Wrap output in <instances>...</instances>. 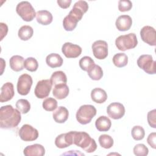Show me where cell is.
Listing matches in <instances>:
<instances>
[{
	"mask_svg": "<svg viewBox=\"0 0 156 156\" xmlns=\"http://www.w3.org/2000/svg\"><path fill=\"white\" fill-rule=\"evenodd\" d=\"M21 120V112L11 105L2 106L0 108V127L4 129L16 127Z\"/></svg>",
	"mask_w": 156,
	"mask_h": 156,
	"instance_id": "obj_1",
	"label": "cell"
},
{
	"mask_svg": "<svg viewBox=\"0 0 156 156\" xmlns=\"http://www.w3.org/2000/svg\"><path fill=\"white\" fill-rule=\"evenodd\" d=\"M73 144L88 153L94 152L97 149L95 140L85 132L73 131Z\"/></svg>",
	"mask_w": 156,
	"mask_h": 156,
	"instance_id": "obj_2",
	"label": "cell"
},
{
	"mask_svg": "<svg viewBox=\"0 0 156 156\" xmlns=\"http://www.w3.org/2000/svg\"><path fill=\"white\" fill-rule=\"evenodd\" d=\"M138 44V40L134 33H129L126 35H122L116 38L115 40V45L116 48L121 51L131 49L136 46Z\"/></svg>",
	"mask_w": 156,
	"mask_h": 156,
	"instance_id": "obj_3",
	"label": "cell"
},
{
	"mask_svg": "<svg viewBox=\"0 0 156 156\" xmlns=\"http://www.w3.org/2000/svg\"><path fill=\"white\" fill-rule=\"evenodd\" d=\"M96 115V109L92 105H81L76 112L77 121L81 124L85 125L90 123Z\"/></svg>",
	"mask_w": 156,
	"mask_h": 156,
	"instance_id": "obj_4",
	"label": "cell"
},
{
	"mask_svg": "<svg viewBox=\"0 0 156 156\" xmlns=\"http://www.w3.org/2000/svg\"><path fill=\"white\" fill-rule=\"evenodd\" d=\"M16 13L25 21L29 22L34 20L36 16L34 8L28 1L19 2L16 7Z\"/></svg>",
	"mask_w": 156,
	"mask_h": 156,
	"instance_id": "obj_5",
	"label": "cell"
},
{
	"mask_svg": "<svg viewBox=\"0 0 156 156\" xmlns=\"http://www.w3.org/2000/svg\"><path fill=\"white\" fill-rule=\"evenodd\" d=\"M138 67L149 74H155L156 62L153 60L151 55L144 54L139 57L137 60Z\"/></svg>",
	"mask_w": 156,
	"mask_h": 156,
	"instance_id": "obj_6",
	"label": "cell"
},
{
	"mask_svg": "<svg viewBox=\"0 0 156 156\" xmlns=\"http://www.w3.org/2000/svg\"><path fill=\"white\" fill-rule=\"evenodd\" d=\"M33 83L32 77L27 74H21L18 80L17 91L18 93L22 95L26 96L29 93Z\"/></svg>",
	"mask_w": 156,
	"mask_h": 156,
	"instance_id": "obj_7",
	"label": "cell"
},
{
	"mask_svg": "<svg viewBox=\"0 0 156 156\" xmlns=\"http://www.w3.org/2000/svg\"><path fill=\"white\" fill-rule=\"evenodd\" d=\"M52 84L50 79H43L38 81L35 88V95L39 99L47 98L51 90Z\"/></svg>",
	"mask_w": 156,
	"mask_h": 156,
	"instance_id": "obj_8",
	"label": "cell"
},
{
	"mask_svg": "<svg viewBox=\"0 0 156 156\" xmlns=\"http://www.w3.org/2000/svg\"><path fill=\"white\" fill-rule=\"evenodd\" d=\"M18 135L20 138L24 141H32L38 138V132L32 126L26 124L20 128Z\"/></svg>",
	"mask_w": 156,
	"mask_h": 156,
	"instance_id": "obj_9",
	"label": "cell"
},
{
	"mask_svg": "<svg viewBox=\"0 0 156 156\" xmlns=\"http://www.w3.org/2000/svg\"><path fill=\"white\" fill-rule=\"evenodd\" d=\"M94 56L99 59L105 58L108 55V44L105 41L97 40L94 41L91 46Z\"/></svg>",
	"mask_w": 156,
	"mask_h": 156,
	"instance_id": "obj_10",
	"label": "cell"
},
{
	"mask_svg": "<svg viewBox=\"0 0 156 156\" xmlns=\"http://www.w3.org/2000/svg\"><path fill=\"white\" fill-rule=\"evenodd\" d=\"M141 40L150 46L156 45V32L154 27L150 26H144L140 30Z\"/></svg>",
	"mask_w": 156,
	"mask_h": 156,
	"instance_id": "obj_11",
	"label": "cell"
},
{
	"mask_svg": "<svg viewBox=\"0 0 156 156\" xmlns=\"http://www.w3.org/2000/svg\"><path fill=\"white\" fill-rule=\"evenodd\" d=\"M107 113L113 119L122 118L125 114L124 106L119 102H112L107 107Z\"/></svg>",
	"mask_w": 156,
	"mask_h": 156,
	"instance_id": "obj_12",
	"label": "cell"
},
{
	"mask_svg": "<svg viewBox=\"0 0 156 156\" xmlns=\"http://www.w3.org/2000/svg\"><path fill=\"white\" fill-rule=\"evenodd\" d=\"M62 52L67 58H76L81 54L82 48L79 45L66 42L62 47Z\"/></svg>",
	"mask_w": 156,
	"mask_h": 156,
	"instance_id": "obj_13",
	"label": "cell"
},
{
	"mask_svg": "<svg viewBox=\"0 0 156 156\" xmlns=\"http://www.w3.org/2000/svg\"><path fill=\"white\" fill-rule=\"evenodd\" d=\"M55 144L60 149H63L73 144V131L58 135L55 140Z\"/></svg>",
	"mask_w": 156,
	"mask_h": 156,
	"instance_id": "obj_14",
	"label": "cell"
},
{
	"mask_svg": "<svg viewBox=\"0 0 156 156\" xmlns=\"http://www.w3.org/2000/svg\"><path fill=\"white\" fill-rule=\"evenodd\" d=\"M14 87L12 83L6 82L1 88L0 102H5L11 100L14 96Z\"/></svg>",
	"mask_w": 156,
	"mask_h": 156,
	"instance_id": "obj_15",
	"label": "cell"
},
{
	"mask_svg": "<svg viewBox=\"0 0 156 156\" xmlns=\"http://www.w3.org/2000/svg\"><path fill=\"white\" fill-rule=\"evenodd\" d=\"M132 24V18L127 15H123L118 16L115 22L116 27L119 31H127L129 30Z\"/></svg>",
	"mask_w": 156,
	"mask_h": 156,
	"instance_id": "obj_16",
	"label": "cell"
},
{
	"mask_svg": "<svg viewBox=\"0 0 156 156\" xmlns=\"http://www.w3.org/2000/svg\"><path fill=\"white\" fill-rule=\"evenodd\" d=\"M23 153L26 156H43L45 154V149L41 144H34L26 147Z\"/></svg>",
	"mask_w": 156,
	"mask_h": 156,
	"instance_id": "obj_17",
	"label": "cell"
},
{
	"mask_svg": "<svg viewBox=\"0 0 156 156\" xmlns=\"http://www.w3.org/2000/svg\"><path fill=\"white\" fill-rule=\"evenodd\" d=\"M69 90L66 83H62L54 86L52 90V94L58 99H63L69 94Z\"/></svg>",
	"mask_w": 156,
	"mask_h": 156,
	"instance_id": "obj_18",
	"label": "cell"
},
{
	"mask_svg": "<svg viewBox=\"0 0 156 156\" xmlns=\"http://www.w3.org/2000/svg\"><path fill=\"white\" fill-rule=\"evenodd\" d=\"M52 116L56 122L64 123L68 118L69 112L66 107L60 106L53 112Z\"/></svg>",
	"mask_w": 156,
	"mask_h": 156,
	"instance_id": "obj_19",
	"label": "cell"
},
{
	"mask_svg": "<svg viewBox=\"0 0 156 156\" xmlns=\"http://www.w3.org/2000/svg\"><path fill=\"white\" fill-rule=\"evenodd\" d=\"M36 19L39 24L46 26L52 23L53 17L50 12L43 10H39L36 13Z\"/></svg>",
	"mask_w": 156,
	"mask_h": 156,
	"instance_id": "obj_20",
	"label": "cell"
},
{
	"mask_svg": "<svg viewBox=\"0 0 156 156\" xmlns=\"http://www.w3.org/2000/svg\"><path fill=\"white\" fill-rule=\"evenodd\" d=\"M91 99L96 103L102 104L107 99V94L105 91L101 88H95L91 92Z\"/></svg>",
	"mask_w": 156,
	"mask_h": 156,
	"instance_id": "obj_21",
	"label": "cell"
},
{
	"mask_svg": "<svg viewBox=\"0 0 156 156\" xmlns=\"http://www.w3.org/2000/svg\"><path fill=\"white\" fill-rule=\"evenodd\" d=\"M63 60L62 57L56 53H51L47 55L46 58V64L52 68L60 67L62 65Z\"/></svg>",
	"mask_w": 156,
	"mask_h": 156,
	"instance_id": "obj_22",
	"label": "cell"
},
{
	"mask_svg": "<svg viewBox=\"0 0 156 156\" xmlns=\"http://www.w3.org/2000/svg\"><path fill=\"white\" fill-rule=\"evenodd\" d=\"M112 126L110 119L105 116H99L95 121V126L96 129L100 132L108 131Z\"/></svg>",
	"mask_w": 156,
	"mask_h": 156,
	"instance_id": "obj_23",
	"label": "cell"
},
{
	"mask_svg": "<svg viewBox=\"0 0 156 156\" xmlns=\"http://www.w3.org/2000/svg\"><path fill=\"white\" fill-rule=\"evenodd\" d=\"M24 58L22 56L18 55L12 56L9 60V65L10 68L16 72L22 71L24 69Z\"/></svg>",
	"mask_w": 156,
	"mask_h": 156,
	"instance_id": "obj_24",
	"label": "cell"
},
{
	"mask_svg": "<svg viewBox=\"0 0 156 156\" xmlns=\"http://www.w3.org/2000/svg\"><path fill=\"white\" fill-rule=\"evenodd\" d=\"M79 21L71 14L68 13L63 20V26L65 30L72 31L77 26Z\"/></svg>",
	"mask_w": 156,
	"mask_h": 156,
	"instance_id": "obj_25",
	"label": "cell"
},
{
	"mask_svg": "<svg viewBox=\"0 0 156 156\" xmlns=\"http://www.w3.org/2000/svg\"><path fill=\"white\" fill-rule=\"evenodd\" d=\"M50 80L52 85L55 86L58 84L66 83L67 77L64 72L62 71H57L52 74Z\"/></svg>",
	"mask_w": 156,
	"mask_h": 156,
	"instance_id": "obj_26",
	"label": "cell"
},
{
	"mask_svg": "<svg viewBox=\"0 0 156 156\" xmlns=\"http://www.w3.org/2000/svg\"><path fill=\"white\" fill-rule=\"evenodd\" d=\"M34 34L33 28L28 25H24L21 26L18 30V37L23 41H27L29 40Z\"/></svg>",
	"mask_w": 156,
	"mask_h": 156,
	"instance_id": "obj_27",
	"label": "cell"
},
{
	"mask_svg": "<svg viewBox=\"0 0 156 156\" xmlns=\"http://www.w3.org/2000/svg\"><path fill=\"white\" fill-rule=\"evenodd\" d=\"M113 64L118 68H122L127 65L128 63V57L124 53H117L113 57Z\"/></svg>",
	"mask_w": 156,
	"mask_h": 156,
	"instance_id": "obj_28",
	"label": "cell"
},
{
	"mask_svg": "<svg viewBox=\"0 0 156 156\" xmlns=\"http://www.w3.org/2000/svg\"><path fill=\"white\" fill-rule=\"evenodd\" d=\"M79 66L80 68L85 71H88L90 69H91L94 65H95L94 61L90 57L84 56L81 58L79 60Z\"/></svg>",
	"mask_w": 156,
	"mask_h": 156,
	"instance_id": "obj_29",
	"label": "cell"
},
{
	"mask_svg": "<svg viewBox=\"0 0 156 156\" xmlns=\"http://www.w3.org/2000/svg\"><path fill=\"white\" fill-rule=\"evenodd\" d=\"M88 76L94 80H99L103 76V71L101 67L98 65H94L88 72Z\"/></svg>",
	"mask_w": 156,
	"mask_h": 156,
	"instance_id": "obj_30",
	"label": "cell"
},
{
	"mask_svg": "<svg viewBox=\"0 0 156 156\" xmlns=\"http://www.w3.org/2000/svg\"><path fill=\"white\" fill-rule=\"evenodd\" d=\"M99 143L100 146L105 149H110L113 145V139L112 136L107 134H102L99 137Z\"/></svg>",
	"mask_w": 156,
	"mask_h": 156,
	"instance_id": "obj_31",
	"label": "cell"
},
{
	"mask_svg": "<svg viewBox=\"0 0 156 156\" xmlns=\"http://www.w3.org/2000/svg\"><path fill=\"white\" fill-rule=\"evenodd\" d=\"M16 108L23 114H26L29 112L30 109V104L27 99H20L16 102Z\"/></svg>",
	"mask_w": 156,
	"mask_h": 156,
	"instance_id": "obj_32",
	"label": "cell"
},
{
	"mask_svg": "<svg viewBox=\"0 0 156 156\" xmlns=\"http://www.w3.org/2000/svg\"><path fill=\"white\" fill-rule=\"evenodd\" d=\"M42 106L46 111L52 112L57 108V101L53 98H48L43 101Z\"/></svg>",
	"mask_w": 156,
	"mask_h": 156,
	"instance_id": "obj_33",
	"label": "cell"
},
{
	"mask_svg": "<svg viewBox=\"0 0 156 156\" xmlns=\"http://www.w3.org/2000/svg\"><path fill=\"white\" fill-rule=\"evenodd\" d=\"M131 134L134 140L139 141L144 138L145 135V132L143 127L140 126H135L132 129Z\"/></svg>",
	"mask_w": 156,
	"mask_h": 156,
	"instance_id": "obj_34",
	"label": "cell"
},
{
	"mask_svg": "<svg viewBox=\"0 0 156 156\" xmlns=\"http://www.w3.org/2000/svg\"><path fill=\"white\" fill-rule=\"evenodd\" d=\"M24 68L30 72H34L37 70L38 63L37 60L34 57H28L24 60Z\"/></svg>",
	"mask_w": 156,
	"mask_h": 156,
	"instance_id": "obj_35",
	"label": "cell"
},
{
	"mask_svg": "<svg viewBox=\"0 0 156 156\" xmlns=\"http://www.w3.org/2000/svg\"><path fill=\"white\" fill-rule=\"evenodd\" d=\"M133 153L136 156H146L149 153V149L143 144H137L133 147Z\"/></svg>",
	"mask_w": 156,
	"mask_h": 156,
	"instance_id": "obj_36",
	"label": "cell"
},
{
	"mask_svg": "<svg viewBox=\"0 0 156 156\" xmlns=\"http://www.w3.org/2000/svg\"><path fill=\"white\" fill-rule=\"evenodd\" d=\"M132 7V3L129 0H119L118 2V10L124 12L129 11Z\"/></svg>",
	"mask_w": 156,
	"mask_h": 156,
	"instance_id": "obj_37",
	"label": "cell"
},
{
	"mask_svg": "<svg viewBox=\"0 0 156 156\" xmlns=\"http://www.w3.org/2000/svg\"><path fill=\"white\" fill-rule=\"evenodd\" d=\"M156 110L155 109H154L151 111H149L147 113V122L149 124V126L153 128H156Z\"/></svg>",
	"mask_w": 156,
	"mask_h": 156,
	"instance_id": "obj_38",
	"label": "cell"
},
{
	"mask_svg": "<svg viewBox=\"0 0 156 156\" xmlns=\"http://www.w3.org/2000/svg\"><path fill=\"white\" fill-rule=\"evenodd\" d=\"M155 140H156V133L155 132H152L151 133L147 138V142L149 144V146L152 147L153 149L156 148V143H155Z\"/></svg>",
	"mask_w": 156,
	"mask_h": 156,
	"instance_id": "obj_39",
	"label": "cell"
},
{
	"mask_svg": "<svg viewBox=\"0 0 156 156\" xmlns=\"http://www.w3.org/2000/svg\"><path fill=\"white\" fill-rule=\"evenodd\" d=\"M71 0H57L58 5L62 9H67L70 6Z\"/></svg>",
	"mask_w": 156,
	"mask_h": 156,
	"instance_id": "obj_40",
	"label": "cell"
},
{
	"mask_svg": "<svg viewBox=\"0 0 156 156\" xmlns=\"http://www.w3.org/2000/svg\"><path fill=\"white\" fill-rule=\"evenodd\" d=\"M1 26V40L3 39V38L7 35V32H8V27L6 25V24L4 23H0Z\"/></svg>",
	"mask_w": 156,
	"mask_h": 156,
	"instance_id": "obj_41",
	"label": "cell"
}]
</instances>
